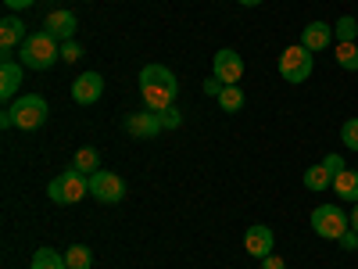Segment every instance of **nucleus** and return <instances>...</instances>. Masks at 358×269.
Listing matches in <instances>:
<instances>
[{
  "mask_svg": "<svg viewBox=\"0 0 358 269\" xmlns=\"http://www.w3.org/2000/svg\"><path fill=\"white\" fill-rule=\"evenodd\" d=\"M337 65L341 69H348V72H358V43L351 40V43H337Z\"/></svg>",
  "mask_w": 358,
  "mask_h": 269,
  "instance_id": "obj_22",
  "label": "nucleus"
},
{
  "mask_svg": "<svg viewBox=\"0 0 358 269\" xmlns=\"http://www.w3.org/2000/svg\"><path fill=\"white\" fill-rule=\"evenodd\" d=\"M341 140H344L348 151H358V118H348L341 126Z\"/></svg>",
  "mask_w": 358,
  "mask_h": 269,
  "instance_id": "obj_24",
  "label": "nucleus"
},
{
  "mask_svg": "<svg viewBox=\"0 0 358 269\" xmlns=\"http://www.w3.org/2000/svg\"><path fill=\"white\" fill-rule=\"evenodd\" d=\"M315 72V54L305 47V43H294V47H287L283 54H280V76L287 79V83H305L308 76Z\"/></svg>",
  "mask_w": 358,
  "mask_h": 269,
  "instance_id": "obj_5",
  "label": "nucleus"
},
{
  "mask_svg": "<svg viewBox=\"0 0 358 269\" xmlns=\"http://www.w3.org/2000/svg\"><path fill=\"white\" fill-rule=\"evenodd\" d=\"M322 165H326V169H330V172H334V176H337V172H344V169H348V165H344V158H341V155H326V158H322Z\"/></svg>",
  "mask_w": 358,
  "mask_h": 269,
  "instance_id": "obj_27",
  "label": "nucleus"
},
{
  "mask_svg": "<svg viewBox=\"0 0 358 269\" xmlns=\"http://www.w3.org/2000/svg\"><path fill=\"white\" fill-rule=\"evenodd\" d=\"M204 94H208V97H219V94H222V79H215V76H212V79L204 83Z\"/></svg>",
  "mask_w": 358,
  "mask_h": 269,
  "instance_id": "obj_28",
  "label": "nucleus"
},
{
  "mask_svg": "<svg viewBox=\"0 0 358 269\" xmlns=\"http://www.w3.org/2000/svg\"><path fill=\"white\" fill-rule=\"evenodd\" d=\"M215 101H219V108H222L226 115L241 111V108H244V90H241V83H236V86H222V94H219Z\"/></svg>",
  "mask_w": 358,
  "mask_h": 269,
  "instance_id": "obj_19",
  "label": "nucleus"
},
{
  "mask_svg": "<svg viewBox=\"0 0 358 269\" xmlns=\"http://www.w3.org/2000/svg\"><path fill=\"white\" fill-rule=\"evenodd\" d=\"M236 4H244V8H258L262 0H236Z\"/></svg>",
  "mask_w": 358,
  "mask_h": 269,
  "instance_id": "obj_33",
  "label": "nucleus"
},
{
  "mask_svg": "<svg viewBox=\"0 0 358 269\" xmlns=\"http://www.w3.org/2000/svg\"><path fill=\"white\" fill-rule=\"evenodd\" d=\"M29 269H69V262H65V255L62 251H54V248H40L36 255H33V265Z\"/></svg>",
  "mask_w": 358,
  "mask_h": 269,
  "instance_id": "obj_18",
  "label": "nucleus"
},
{
  "mask_svg": "<svg viewBox=\"0 0 358 269\" xmlns=\"http://www.w3.org/2000/svg\"><path fill=\"white\" fill-rule=\"evenodd\" d=\"M140 97H143L147 111H165L179 97V83L165 65H143L140 69Z\"/></svg>",
  "mask_w": 358,
  "mask_h": 269,
  "instance_id": "obj_1",
  "label": "nucleus"
},
{
  "mask_svg": "<svg viewBox=\"0 0 358 269\" xmlns=\"http://www.w3.org/2000/svg\"><path fill=\"white\" fill-rule=\"evenodd\" d=\"M301 43L315 54V50H330L334 47V25L330 22H308L305 33H301Z\"/></svg>",
  "mask_w": 358,
  "mask_h": 269,
  "instance_id": "obj_14",
  "label": "nucleus"
},
{
  "mask_svg": "<svg viewBox=\"0 0 358 269\" xmlns=\"http://www.w3.org/2000/svg\"><path fill=\"white\" fill-rule=\"evenodd\" d=\"M312 230H315V237H322V241H341V237L351 230V219L341 212L337 205H319V208H312Z\"/></svg>",
  "mask_w": 358,
  "mask_h": 269,
  "instance_id": "obj_6",
  "label": "nucleus"
},
{
  "mask_svg": "<svg viewBox=\"0 0 358 269\" xmlns=\"http://www.w3.org/2000/svg\"><path fill=\"white\" fill-rule=\"evenodd\" d=\"M305 187H308V191H326V187H334V172L326 169L322 162L312 165V169L305 172Z\"/></svg>",
  "mask_w": 358,
  "mask_h": 269,
  "instance_id": "obj_20",
  "label": "nucleus"
},
{
  "mask_svg": "<svg viewBox=\"0 0 358 269\" xmlns=\"http://www.w3.org/2000/svg\"><path fill=\"white\" fill-rule=\"evenodd\" d=\"M25 40H29V33H25V22L18 15H8L4 22H0V54H4V62L15 54V47H22Z\"/></svg>",
  "mask_w": 358,
  "mask_h": 269,
  "instance_id": "obj_13",
  "label": "nucleus"
},
{
  "mask_svg": "<svg viewBox=\"0 0 358 269\" xmlns=\"http://www.w3.org/2000/svg\"><path fill=\"white\" fill-rule=\"evenodd\" d=\"M334 191L341 201H358V169H344L334 176Z\"/></svg>",
  "mask_w": 358,
  "mask_h": 269,
  "instance_id": "obj_16",
  "label": "nucleus"
},
{
  "mask_svg": "<svg viewBox=\"0 0 358 269\" xmlns=\"http://www.w3.org/2000/svg\"><path fill=\"white\" fill-rule=\"evenodd\" d=\"M162 115L158 111H136V115H129L126 118V133L129 137H136V140H155V137H162Z\"/></svg>",
  "mask_w": 358,
  "mask_h": 269,
  "instance_id": "obj_12",
  "label": "nucleus"
},
{
  "mask_svg": "<svg viewBox=\"0 0 358 269\" xmlns=\"http://www.w3.org/2000/svg\"><path fill=\"white\" fill-rule=\"evenodd\" d=\"M18 86H22V65L8 57V62L0 65V101L11 104L15 94H18Z\"/></svg>",
  "mask_w": 358,
  "mask_h": 269,
  "instance_id": "obj_15",
  "label": "nucleus"
},
{
  "mask_svg": "<svg viewBox=\"0 0 358 269\" xmlns=\"http://www.w3.org/2000/svg\"><path fill=\"white\" fill-rule=\"evenodd\" d=\"M86 50L76 43V40H69V43H62V62H79V57H83Z\"/></svg>",
  "mask_w": 358,
  "mask_h": 269,
  "instance_id": "obj_26",
  "label": "nucleus"
},
{
  "mask_svg": "<svg viewBox=\"0 0 358 269\" xmlns=\"http://www.w3.org/2000/svg\"><path fill=\"white\" fill-rule=\"evenodd\" d=\"M90 194H94L101 205H118L126 198V179L118 172H111V169H101V172L90 176Z\"/></svg>",
  "mask_w": 358,
  "mask_h": 269,
  "instance_id": "obj_7",
  "label": "nucleus"
},
{
  "mask_svg": "<svg viewBox=\"0 0 358 269\" xmlns=\"http://www.w3.org/2000/svg\"><path fill=\"white\" fill-rule=\"evenodd\" d=\"M162 115V126L165 130H179V126H183V115H179L176 108H165V111H158Z\"/></svg>",
  "mask_w": 358,
  "mask_h": 269,
  "instance_id": "obj_25",
  "label": "nucleus"
},
{
  "mask_svg": "<svg viewBox=\"0 0 358 269\" xmlns=\"http://www.w3.org/2000/svg\"><path fill=\"white\" fill-rule=\"evenodd\" d=\"M341 244H344L348 251H355V248H358V233H355V230H348V233L341 237Z\"/></svg>",
  "mask_w": 358,
  "mask_h": 269,
  "instance_id": "obj_30",
  "label": "nucleus"
},
{
  "mask_svg": "<svg viewBox=\"0 0 358 269\" xmlns=\"http://www.w3.org/2000/svg\"><path fill=\"white\" fill-rule=\"evenodd\" d=\"M4 108L11 111L15 130H25V133L40 130V126L47 123V115H50V104H47L40 94H22L18 101H11V104H4Z\"/></svg>",
  "mask_w": 358,
  "mask_h": 269,
  "instance_id": "obj_3",
  "label": "nucleus"
},
{
  "mask_svg": "<svg viewBox=\"0 0 358 269\" xmlns=\"http://www.w3.org/2000/svg\"><path fill=\"white\" fill-rule=\"evenodd\" d=\"M212 72H215V79H222V86H236L244 79V57L229 47H222L212 57Z\"/></svg>",
  "mask_w": 358,
  "mask_h": 269,
  "instance_id": "obj_8",
  "label": "nucleus"
},
{
  "mask_svg": "<svg viewBox=\"0 0 358 269\" xmlns=\"http://www.w3.org/2000/svg\"><path fill=\"white\" fill-rule=\"evenodd\" d=\"M273 248H276V233H273V226L255 223V226L244 233V251H248L251 258H268V255H273Z\"/></svg>",
  "mask_w": 358,
  "mask_h": 269,
  "instance_id": "obj_9",
  "label": "nucleus"
},
{
  "mask_svg": "<svg viewBox=\"0 0 358 269\" xmlns=\"http://www.w3.org/2000/svg\"><path fill=\"white\" fill-rule=\"evenodd\" d=\"M72 169H79L83 176L101 172V151H97V147H79L76 158H72Z\"/></svg>",
  "mask_w": 358,
  "mask_h": 269,
  "instance_id": "obj_17",
  "label": "nucleus"
},
{
  "mask_svg": "<svg viewBox=\"0 0 358 269\" xmlns=\"http://www.w3.org/2000/svg\"><path fill=\"white\" fill-rule=\"evenodd\" d=\"M47 194H50L54 205H79L90 194V176H83L79 169H65L62 176L50 179Z\"/></svg>",
  "mask_w": 358,
  "mask_h": 269,
  "instance_id": "obj_4",
  "label": "nucleus"
},
{
  "mask_svg": "<svg viewBox=\"0 0 358 269\" xmlns=\"http://www.w3.org/2000/svg\"><path fill=\"white\" fill-rule=\"evenodd\" d=\"M104 97V76L101 72H83L72 83V101L76 104H97Z\"/></svg>",
  "mask_w": 358,
  "mask_h": 269,
  "instance_id": "obj_11",
  "label": "nucleus"
},
{
  "mask_svg": "<svg viewBox=\"0 0 358 269\" xmlns=\"http://www.w3.org/2000/svg\"><path fill=\"white\" fill-rule=\"evenodd\" d=\"M62 62V43H57L50 33H29V40L22 43V65L33 72H47L50 65Z\"/></svg>",
  "mask_w": 358,
  "mask_h": 269,
  "instance_id": "obj_2",
  "label": "nucleus"
},
{
  "mask_svg": "<svg viewBox=\"0 0 358 269\" xmlns=\"http://www.w3.org/2000/svg\"><path fill=\"white\" fill-rule=\"evenodd\" d=\"M351 230L358 233V201H355V212H351Z\"/></svg>",
  "mask_w": 358,
  "mask_h": 269,
  "instance_id": "obj_32",
  "label": "nucleus"
},
{
  "mask_svg": "<svg viewBox=\"0 0 358 269\" xmlns=\"http://www.w3.org/2000/svg\"><path fill=\"white\" fill-rule=\"evenodd\" d=\"M65 262H69V269H90L94 265V251H90L86 244H72L65 251Z\"/></svg>",
  "mask_w": 358,
  "mask_h": 269,
  "instance_id": "obj_21",
  "label": "nucleus"
},
{
  "mask_svg": "<svg viewBox=\"0 0 358 269\" xmlns=\"http://www.w3.org/2000/svg\"><path fill=\"white\" fill-rule=\"evenodd\" d=\"M334 36H337V43H351V40L358 36V22H355L351 15L337 18V29H334Z\"/></svg>",
  "mask_w": 358,
  "mask_h": 269,
  "instance_id": "obj_23",
  "label": "nucleus"
},
{
  "mask_svg": "<svg viewBox=\"0 0 358 269\" xmlns=\"http://www.w3.org/2000/svg\"><path fill=\"white\" fill-rule=\"evenodd\" d=\"M76 25H79V18H76L72 11L57 8V11H50V15L43 18V33H50L57 43H69V40H76Z\"/></svg>",
  "mask_w": 358,
  "mask_h": 269,
  "instance_id": "obj_10",
  "label": "nucleus"
},
{
  "mask_svg": "<svg viewBox=\"0 0 358 269\" xmlns=\"http://www.w3.org/2000/svg\"><path fill=\"white\" fill-rule=\"evenodd\" d=\"M262 269H287V262L280 255H268V258H262Z\"/></svg>",
  "mask_w": 358,
  "mask_h": 269,
  "instance_id": "obj_29",
  "label": "nucleus"
},
{
  "mask_svg": "<svg viewBox=\"0 0 358 269\" xmlns=\"http://www.w3.org/2000/svg\"><path fill=\"white\" fill-rule=\"evenodd\" d=\"M4 4H8L11 11H25V8H33L36 0H4Z\"/></svg>",
  "mask_w": 358,
  "mask_h": 269,
  "instance_id": "obj_31",
  "label": "nucleus"
}]
</instances>
